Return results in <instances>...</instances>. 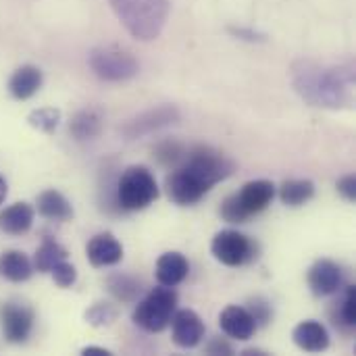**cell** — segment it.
Returning a JSON list of instances; mask_svg holds the SVG:
<instances>
[{
	"label": "cell",
	"instance_id": "obj_1",
	"mask_svg": "<svg viewBox=\"0 0 356 356\" xmlns=\"http://www.w3.org/2000/svg\"><path fill=\"white\" fill-rule=\"evenodd\" d=\"M232 171L234 163L225 154L209 146H198L186 150L179 167L167 175L165 188L175 204L190 207L196 204L213 186L229 177Z\"/></svg>",
	"mask_w": 356,
	"mask_h": 356
},
{
	"label": "cell",
	"instance_id": "obj_2",
	"mask_svg": "<svg viewBox=\"0 0 356 356\" xmlns=\"http://www.w3.org/2000/svg\"><path fill=\"white\" fill-rule=\"evenodd\" d=\"M294 90L313 106L350 108L355 102V67H323L315 60H296L292 67Z\"/></svg>",
	"mask_w": 356,
	"mask_h": 356
},
{
	"label": "cell",
	"instance_id": "obj_3",
	"mask_svg": "<svg viewBox=\"0 0 356 356\" xmlns=\"http://www.w3.org/2000/svg\"><path fill=\"white\" fill-rule=\"evenodd\" d=\"M121 25L140 42L156 40L169 19V0H108Z\"/></svg>",
	"mask_w": 356,
	"mask_h": 356
},
{
	"label": "cell",
	"instance_id": "obj_4",
	"mask_svg": "<svg viewBox=\"0 0 356 356\" xmlns=\"http://www.w3.org/2000/svg\"><path fill=\"white\" fill-rule=\"evenodd\" d=\"M175 307H177V294L173 292V288L161 286V288H154L152 292H148L136 305L131 319L144 332L159 334L171 323Z\"/></svg>",
	"mask_w": 356,
	"mask_h": 356
},
{
	"label": "cell",
	"instance_id": "obj_5",
	"mask_svg": "<svg viewBox=\"0 0 356 356\" xmlns=\"http://www.w3.org/2000/svg\"><path fill=\"white\" fill-rule=\"evenodd\" d=\"M159 198L154 175L146 167H129L117 181V204L123 211H142Z\"/></svg>",
	"mask_w": 356,
	"mask_h": 356
},
{
	"label": "cell",
	"instance_id": "obj_6",
	"mask_svg": "<svg viewBox=\"0 0 356 356\" xmlns=\"http://www.w3.org/2000/svg\"><path fill=\"white\" fill-rule=\"evenodd\" d=\"M90 69L96 77L104 81H129L138 75L140 65L138 60L119 48H94L90 52Z\"/></svg>",
	"mask_w": 356,
	"mask_h": 356
},
{
	"label": "cell",
	"instance_id": "obj_7",
	"mask_svg": "<svg viewBox=\"0 0 356 356\" xmlns=\"http://www.w3.org/2000/svg\"><path fill=\"white\" fill-rule=\"evenodd\" d=\"M179 119H181V113L175 104H161L125 121L121 127V134L125 136V140H138L154 131H161L165 127H171L179 123Z\"/></svg>",
	"mask_w": 356,
	"mask_h": 356
},
{
	"label": "cell",
	"instance_id": "obj_8",
	"mask_svg": "<svg viewBox=\"0 0 356 356\" xmlns=\"http://www.w3.org/2000/svg\"><path fill=\"white\" fill-rule=\"evenodd\" d=\"M211 252L225 267H242L257 257V248L250 242V238H246L244 234H240L236 229L219 232L213 238Z\"/></svg>",
	"mask_w": 356,
	"mask_h": 356
},
{
	"label": "cell",
	"instance_id": "obj_9",
	"mask_svg": "<svg viewBox=\"0 0 356 356\" xmlns=\"http://www.w3.org/2000/svg\"><path fill=\"white\" fill-rule=\"evenodd\" d=\"M0 323L4 338L13 344H21L33 330V311L19 302H6L0 307Z\"/></svg>",
	"mask_w": 356,
	"mask_h": 356
},
{
	"label": "cell",
	"instance_id": "obj_10",
	"mask_svg": "<svg viewBox=\"0 0 356 356\" xmlns=\"http://www.w3.org/2000/svg\"><path fill=\"white\" fill-rule=\"evenodd\" d=\"M171 338L179 348H196L204 338V323L190 309L175 311L171 317Z\"/></svg>",
	"mask_w": 356,
	"mask_h": 356
},
{
	"label": "cell",
	"instance_id": "obj_11",
	"mask_svg": "<svg viewBox=\"0 0 356 356\" xmlns=\"http://www.w3.org/2000/svg\"><path fill=\"white\" fill-rule=\"evenodd\" d=\"M273 196H275V186L267 179H257V181H248L236 194V200L242 207V211L246 213V217L250 219L252 215L265 211L271 204Z\"/></svg>",
	"mask_w": 356,
	"mask_h": 356
},
{
	"label": "cell",
	"instance_id": "obj_12",
	"mask_svg": "<svg viewBox=\"0 0 356 356\" xmlns=\"http://www.w3.org/2000/svg\"><path fill=\"white\" fill-rule=\"evenodd\" d=\"M309 286L317 296H332L342 288V269L334 261L321 259L309 271Z\"/></svg>",
	"mask_w": 356,
	"mask_h": 356
},
{
	"label": "cell",
	"instance_id": "obj_13",
	"mask_svg": "<svg viewBox=\"0 0 356 356\" xmlns=\"http://www.w3.org/2000/svg\"><path fill=\"white\" fill-rule=\"evenodd\" d=\"M86 254L94 267H113L123 259V246L113 234H98L88 242Z\"/></svg>",
	"mask_w": 356,
	"mask_h": 356
},
{
	"label": "cell",
	"instance_id": "obj_14",
	"mask_svg": "<svg viewBox=\"0 0 356 356\" xmlns=\"http://www.w3.org/2000/svg\"><path fill=\"white\" fill-rule=\"evenodd\" d=\"M219 327L223 330L225 336L246 342L254 336L257 332V321L252 319V315L248 313V309L242 307H227L221 315H219Z\"/></svg>",
	"mask_w": 356,
	"mask_h": 356
},
{
	"label": "cell",
	"instance_id": "obj_15",
	"mask_svg": "<svg viewBox=\"0 0 356 356\" xmlns=\"http://www.w3.org/2000/svg\"><path fill=\"white\" fill-rule=\"evenodd\" d=\"M294 344L305 353H323L330 348V334L319 321H302L294 327Z\"/></svg>",
	"mask_w": 356,
	"mask_h": 356
},
{
	"label": "cell",
	"instance_id": "obj_16",
	"mask_svg": "<svg viewBox=\"0 0 356 356\" xmlns=\"http://www.w3.org/2000/svg\"><path fill=\"white\" fill-rule=\"evenodd\" d=\"M190 273V263L181 252H165L156 261V280L161 286L175 288Z\"/></svg>",
	"mask_w": 356,
	"mask_h": 356
},
{
	"label": "cell",
	"instance_id": "obj_17",
	"mask_svg": "<svg viewBox=\"0 0 356 356\" xmlns=\"http://www.w3.org/2000/svg\"><path fill=\"white\" fill-rule=\"evenodd\" d=\"M35 211L27 202H15L0 213V229L8 236H23L33 225Z\"/></svg>",
	"mask_w": 356,
	"mask_h": 356
},
{
	"label": "cell",
	"instance_id": "obj_18",
	"mask_svg": "<svg viewBox=\"0 0 356 356\" xmlns=\"http://www.w3.org/2000/svg\"><path fill=\"white\" fill-rule=\"evenodd\" d=\"M42 88V71L33 65L19 67L8 79V92L15 100H29Z\"/></svg>",
	"mask_w": 356,
	"mask_h": 356
},
{
	"label": "cell",
	"instance_id": "obj_19",
	"mask_svg": "<svg viewBox=\"0 0 356 356\" xmlns=\"http://www.w3.org/2000/svg\"><path fill=\"white\" fill-rule=\"evenodd\" d=\"M33 273V263L21 250H6L0 254V277L21 284L27 282Z\"/></svg>",
	"mask_w": 356,
	"mask_h": 356
},
{
	"label": "cell",
	"instance_id": "obj_20",
	"mask_svg": "<svg viewBox=\"0 0 356 356\" xmlns=\"http://www.w3.org/2000/svg\"><path fill=\"white\" fill-rule=\"evenodd\" d=\"M38 213L50 221H69L73 217L69 200L56 190H46L38 196Z\"/></svg>",
	"mask_w": 356,
	"mask_h": 356
},
{
	"label": "cell",
	"instance_id": "obj_21",
	"mask_svg": "<svg viewBox=\"0 0 356 356\" xmlns=\"http://www.w3.org/2000/svg\"><path fill=\"white\" fill-rule=\"evenodd\" d=\"M69 131L75 140L83 142V140H94L96 136H100L102 131V115L96 108H83L79 111L71 123H69Z\"/></svg>",
	"mask_w": 356,
	"mask_h": 356
},
{
	"label": "cell",
	"instance_id": "obj_22",
	"mask_svg": "<svg viewBox=\"0 0 356 356\" xmlns=\"http://www.w3.org/2000/svg\"><path fill=\"white\" fill-rule=\"evenodd\" d=\"M315 196V184L309 179H290L280 188V198L286 207L298 209Z\"/></svg>",
	"mask_w": 356,
	"mask_h": 356
},
{
	"label": "cell",
	"instance_id": "obj_23",
	"mask_svg": "<svg viewBox=\"0 0 356 356\" xmlns=\"http://www.w3.org/2000/svg\"><path fill=\"white\" fill-rule=\"evenodd\" d=\"M67 259V250L52 238H44L42 240V246L38 248L35 257H33V269L35 271H42V273H50L52 267L60 261Z\"/></svg>",
	"mask_w": 356,
	"mask_h": 356
},
{
	"label": "cell",
	"instance_id": "obj_24",
	"mask_svg": "<svg viewBox=\"0 0 356 356\" xmlns=\"http://www.w3.org/2000/svg\"><path fill=\"white\" fill-rule=\"evenodd\" d=\"M108 292L113 294V298H117L119 302H136L140 292H142V284L125 273H113L106 280Z\"/></svg>",
	"mask_w": 356,
	"mask_h": 356
},
{
	"label": "cell",
	"instance_id": "obj_25",
	"mask_svg": "<svg viewBox=\"0 0 356 356\" xmlns=\"http://www.w3.org/2000/svg\"><path fill=\"white\" fill-rule=\"evenodd\" d=\"M27 123L44 134H54L58 123H60V111L58 108H52V106H46V108H35L27 115Z\"/></svg>",
	"mask_w": 356,
	"mask_h": 356
},
{
	"label": "cell",
	"instance_id": "obj_26",
	"mask_svg": "<svg viewBox=\"0 0 356 356\" xmlns=\"http://www.w3.org/2000/svg\"><path fill=\"white\" fill-rule=\"evenodd\" d=\"M115 319H117V309L108 302H98L90 311H86V321L94 327L111 325Z\"/></svg>",
	"mask_w": 356,
	"mask_h": 356
},
{
	"label": "cell",
	"instance_id": "obj_27",
	"mask_svg": "<svg viewBox=\"0 0 356 356\" xmlns=\"http://www.w3.org/2000/svg\"><path fill=\"white\" fill-rule=\"evenodd\" d=\"M338 317H340V325L342 327H355L356 325V288H348L342 302H340V311H338Z\"/></svg>",
	"mask_w": 356,
	"mask_h": 356
},
{
	"label": "cell",
	"instance_id": "obj_28",
	"mask_svg": "<svg viewBox=\"0 0 356 356\" xmlns=\"http://www.w3.org/2000/svg\"><path fill=\"white\" fill-rule=\"evenodd\" d=\"M154 154H156V159H159L163 165H177V163L184 159L186 148H184L181 144H177V142L167 140V142H163V144L156 146Z\"/></svg>",
	"mask_w": 356,
	"mask_h": 356
},
{
	"label": "cell",
	"instance_id": "obj_29",
	"mask_svg": "<svg viewBox=\"0 0 356 356\" xmlns=\"http://www.w3.org/2000/svg\"><path fill=\"white\" fill-rule=\"evenodd\" d=\"M50 273H52L56 286H60V288H71L75 284V280H77V271H75V267L71 263H67V259L56 263Z\"/></svg>",
	"mask_w": 356,
	"mask_h": 356
},
{
	"label": "cell",
	"instance_id": "obj_30",
	"mask_svg": "<svg viewBox=\"0 0 356 356\" xmlns=\"http://www.w3.org/2000/svg\"><path fill=\"white\" fill-rule=\"evenodd\" d=\"M248 313L252 315V319L257 321V325H259V323L265 325V323L271 319V307H269V302H265V300H261V298H254V300L250 302Z\"/></svg>",
	"mask_w": 356,
	"mask_h": 356
},
{
	"label": "cell",
	"instance_id": "obj_31",
	"mask_svg": "<svg viewBox=\"0 0 356 356\" xmlns=\"http://www.w3.org/2000/svg\"><path fill=\"white\" fill-rule=\"evenodd\" d=\"M338 192L348 200L355 202L356 200V177L355 175H346L338 181Z\"/></svg>",
	"mask_w": 356,
	"mask_h": 356
},
{
	"label": "cell",
	"instance_id": "obj_32",
	"mask_svg": "<svg viewBox=\"0 0 356 356\" xmlns=\"http://www.w3.org/2000/svg\"><path fill=\"white\" fill-rule=\"evenodd\" d=\"M229 33L238 40H246V42H263L265 35L254 31V29H248V27H229Z\"/></svg>",
	"mask_w": 356,
	"mask_h": 356
},
{
	"label": "cell",
	"instance_id": "obj_33",
	"mask_svg": "<svg viewBox=\"0 0 356 356\" xmlns=\"http://www.w3.org/2000/svg\"><path fill=\"white\" fill-rule=\"evenodd\" d=\"M207 353H209V355H234V348H232V344H229L227 340L215 338V340L209 342Z\"/></svg>",
	"mask_w": 356,
	"mask_h": 356
},
{
	"label": "cell",
	"instance_id": "obj_34",
	"mask_svg": "<svg viewBox=\"0 0 356 356\" xmlns=\"http://www.w3.org/2000/svg\"><path fill=\"white\" fill-rule=\"evenodd\" d=\"M81 355L83 356H111L108 350H104V348H98V346H88V348H83L81 350Z\"/></svg>",
	"mask_w": 356,
	"mask_h": 356
},
{
	"label": "cell",
	"instance_id": "obj_35",
	"mask_svg": "<svg viewBox=\"0 0 356 356\" xmlns=\"http://www.w3.org/2000/svg\"><path fill=\"white\" fill-rule=\"evenodd\" d=\"M4 198H6V181H4V177L0 175V204L4 202Z\"/></svg>",
	"mask_w": 356,
	"mask_h": 356
}]
</instances>
